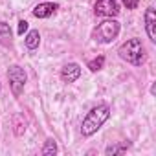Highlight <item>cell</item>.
<instances>
[{"instance_id":"cell-3","label":"cell","mask_w":156,"mask_h":156,"mask_svg":"<svg viewBox=\"0 0 156 156\" xmlns=\"http://www.w3.org/2000/svg\"><path fill=\"white\" fill-rule=\"evenodd\" d=\"M118 35H119V22L114 20V19L103 20L101 24H98V28H96L94 33H92L94 41H98V42H101V44L112 42Z\"/></svg>"},{"instance_id":"cell-11","label":"cell","mask_w":156,"mask_h":156,"mask_svg":"<svg viewBox=\"0 0 156 156\" xmlns=\"http://www.w3.org/2000/svg\"><path fill=\"white\" fill-rule=\"evenodd\" d=\"M26 46L30 48V50H35V48H39V42H41V35H39V31L37 30H31V31H28V35H26Z\"/></svg>"},{"instance_id":"cell-13","label":"cell","mask_w":156,"mask_h":156,"mask_svg":"<svg viewBox=\"0 0 156 156\" xmlns=\"http://www.w3.org/2000/svg\"><path fill=\"white\" fill-rule=\"evenodd\" d=\"M127 149H129V143H118V145H110V147H107V149H105V154H108V156L112 154V156H114V154L125 152Z\"/></svg>"},{"instance_id":"cell-10","label":"cell","mask_w":156,"mask_h":156,"mask_svg":"<svg viewBox=\"0 0 156 156\" xmlns=\"http://www.w3.org/2000/svg\"><path fill=\"white\" fill-rule=\"evenodd\" d=\"M24 130H26V119H24V116L22 114H15L13 116V132L17 136H22Z\"/></svg>"},{"instance_id":"cell-6","label":"cell","mask_w":156,"mask_h":156,"mask_svg":"<svg viewBox=\"0 0 156 156\" xmlns=\"http://www.w3.org/2000/svg\"><path fill=\"white\" fill-rule=\"evenodd\" d=\"M81 77V66L77 62H68L66 66H62L61 70V79L64 83H75Z\"/></svg>"},{"instance_id":"cell-1","label":"cell","mask_w":156,"mask_h":156,"mask_svg":"<svg viewBox=\"0 0 156 156\" xmlns=\"http://www.w3.org/2000/svg\"><path fill=\"white\" fill-rule=\"evenodd\" d=\"M110 118V108H108V105H98V107H94L87 116H85V119H83V123H81V134L83 136H92V134H96L103 125H105V121Z\"/></svg>"},{"instance_id":"cell-15","label":"cell","mask_w":156,"mask_h":156,"mask_svg":"<svg viewBox=\"0 0 156 156\" xmlns=\"http://www.w3.org/2000/svg\"><path fill=\"white\" fill-rule=\"evenodd\" d=\"M121 2H123V6L127 9H136L138 4H140V0H121Z\"/></svg>"},{"instance_id":"cell-5","label":"cell","mask_w":156,"mask_h":156,"mask_svg":"<svg viewBox=\"0 0 156 156\" xmlns=\"http://www.w3.org/2000/svg\"><path fill=\"white\" fill-rule=\"evenodd\" d=\"M119 8H118V0H96V6H94V15L96 17H118Z\"/></svg>"},{"instance_id":"cell-2","label":"cell","mask_w":156,"mask_h":156,"mask_svg":"<svg viewBox=\"0 0 156 156\" xmlns=\"http://www.w3.org/2000/svg\"><path fill=\"white\" fill-rule=\"evenodd\" d=\"M119 57L127 62H130L132 66H141L145 62V48L141 44L140 39H129L127 42H123L118 50Z\"/></svg>"},{"instance_id":"cell-8","label":"cell","mask_w":156,"mask_h":156,"mask_svg":"<svg viewBox=\"0 0 156 156\" xmlns=\"http://www.w3.org/2000/svg\"><path fill=\"white\" fill-rule=\"evenodd\" d=\"M57 8L59 6L55 2H41L39 6L33 8V17H37V19H48V17H51L57 11Z\"/></svg>"},{"instance_id":"cell-14","label":"cell","mask_w":156,"mask_h":156,"mask_svg":"<svg viewBox=\"0 0 156 156\" xmlns=\"http://www.w3.org/2000/svg\"><path fill=\"white\" fill-rule=\"evenodd\" d=\"M103 64H105V57H103V55H99V57H96L94 61H90V62H88V68H90L92 72H98V70H101V68H103Z\"/></svg>"},{"instance_id":"cell-12","label":"cell","mask_w":156,"mask_h":156,"mask_svg":"<svg viewBox=\"0 0 156 156\" xmlns=\"http://www.w3.org/2000/svg\"><path fill=\"white\" fill-rule=\"evenodd\" d=\"M42 156H53V154H57V143H55V140H46V143H44V147H42Z\"/></svg>"},{"instance_id":"cell-4","label":"cell","mask_w":156,"mask_h":156,"mask_svg":"<svg viewBox=\"0 0 156 156\" xmlns=\"http://www.w3.org/2000/svg\"><path fill=\"white\" fill-rule=\"evenodd\" d=\"M26 79H28V75L24 72V68H20L19 64H11L9 70H8V81H9V88L13 92L15 98H19L26 87Z\"/></svg>"},{"instance_id":"cell-9","label":"cell","mask_w":156,"mask_h":156,"mask_svg":"<svg viewBox=\"0 0 156 156\" xmlns=\"http://www.w3.org/2000/svg\"><path fill=\"white\" fill-rule=\"evenodd\" d=\"M11 39H13V33H11L9 24L0 22V44H2V46H9Z\"/></svg>"},{"instance_id":"cell-16","label":"cell","mask_w":156,"mask_h":156,"mask_svg":"<svg viewBox=\"0 0 156 156\" xmlns=\"http://www.w3.org/2000/svg\"><path fill=\"white\" fill-rule=\"evenodd\" d=\"M17 31H19V35H24V33L28 31V22H26V20H20V22H19V30H17Z\"/></svg>"},{"instance_id":"cell-7","label":"cell","mask_w":156,"mask_h":156,"mask_svg":"<svg viewBox=\"0 0 156 156\" xmlns=\"http://www.w3.org/2000/svg\"><path fill=\"white\" fill-rule=\"evenodd\" d=\"M145 31H147L149 39L154 42L156 41V11H154V8L145 9Z\"/></svg>"}]
</instances>
